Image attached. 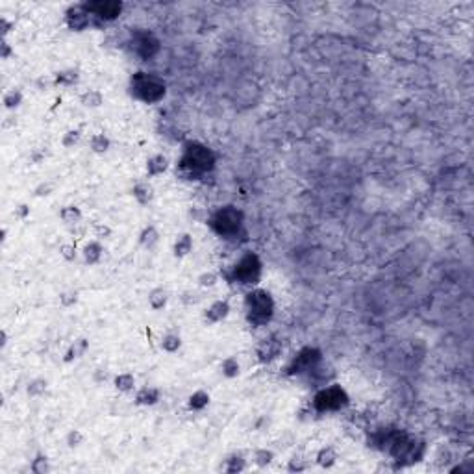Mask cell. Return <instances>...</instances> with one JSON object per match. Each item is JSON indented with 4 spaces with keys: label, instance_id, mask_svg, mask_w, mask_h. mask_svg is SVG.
Here are the masks:
<instances>
[{
    "label": "cell",
    "instance_id": "cell-1",
    "mask_svg": "<svg viewBox=\"0 0 474 474\" xmlns=\"http://www.w3.org/2000/svg\"><path fill=\"white\" fill-rule=\"evenodd\" d=\"M215 163H217V158H215L211 148H208L202 143L191 141L184 146V152L180 156L176 170L185 180H199L206 173H209L215 167Z\"/></svg>",
    "mask_w": 474,
    "mask_h": 474
},
{
    "label": "cell",
    "instance_id": "cell-2",
    "mask_svg": "<svg viewBox=\"0 0 474 474\" xmlns=\"http://www.w3.org/2000/svg\"><path fill=\"white\" fill-rule=\"evenodd\" d=\"M247 320L252 326H265L274 315V300L265 289H252L245 296Z\"/></svg>",
    "mask_w": 474,
    "mask_h": 474
},
{
    "label": "cell",
    "instance_id": "cell-3",
    "mask_svg": "<svg viewBox=\"0 0 474 474\" xmlns=\"http://www.w3.org/2000/svg\"><path fill=\"white\" fill-rule=\"evenodd\" d=\"M130 91L136 98L143 102H160L167 93L165 82L156 74L150 73H136L130 80Z\"/></svg>",
    "mask_w": 474,
    "mask_h": 474
},
{
    "label": "cell",
    "instance_id": "cell-4",
    "mask_svg": "<svg viewBox=\"0 0 474 474\" xmlns=\"http://www.w3.org/2000/svg\"><path fill=\"white\" fill-rule=\"evenodd\" d=\"M263 263L257 254L247 252L239 257V262L232 267V271L228 274V280L233 284H241V286H254L262 278Z\"/></svg>",
    "mask_w": 474,
    "mask_h": 474
},
{
    "label": "cell",
    "instance_id": "cell-5",
    "mask_svg": "<svg viewBox=\"0 0 474 474\" xmlns=\"http://www.w3.org/2000/svg\"><path fill=\"white\" fill-rule=\"evenodd\" d=\"M243 215L241 209H237L235 206H223L217 211L213 213L209 219V226L213 228V232H217L223 237H233L241 232L243 228Z\"/></svg>",
    "mask_w": 474,
    "mask_h": 474
},
{
    "label": "cell",
    "instance_id": "cell-6",
    "mask_svg": "<svg viewBox=\"0 0 474 474\" xmlns=\"http://www.w3.org/2000/svg\"><path fill=\"white\" fill-rule=\"evenodd\" d=\"M349 404V395L343 387L334 383V385L320 389L313 398V407L317 412L326 413V412H337L341 407Z\"/></svg>",
    "mask_w": 474,
    "mask_h": 474
},
{
    "label": "cell",
    "instance_id": "cell-7",
    "mask_svg": "<svg viewBox=\"0 0 474 474\" xmlns=\"http://www.w3.org/2000/svg\"><path fill=\"white\" fill-rule=\"evenodd\" d=\"M320 359H322V354H320L319 349H315V347H304V349L300 350L295 358H293V361L289 363L287 371H289L291 374L311 373V371H315V369L319 367Z\"/></svg>",
    "mask_w": 474,
    "mask_h": 474
},
{
    "label": "cell",
    "instance_id": "cell-8",
    "mask_svg": "<svg viewBox=\"0 0 474 474\" xmlns=\"http://www.w3.org/2000/svg\"><path fill=\"white\" fill-rule=\"evenodd\" d=\"M132 50L143 59L154 58L158 50H160V41L152 32H146V30H137L132 34Z\"/></svg>",
    "mask_w": 474,
    "mask_h": 474
},
{
    "label": "cell",
    "instance_id": "cell-9",
    "mask_svg": "<svg viewBox=\"0 0 474 474\" xmlns=\"http://www.w3.org/2000/svg\"><path fill=\"white\" fill-rule=\"evenodd\" d=\"M85 8L91 15V20H95L97 26L115 20L122 11L121 2H89V4H85Z\"/></svg>",
    "mask_w": 474,
    "mask_h": 474
},
{
    "label": "cell",
    "instance_id": "cell-10",
    "mask_svg": "<svg viewBox=\"0 0 474 474\" xmlns=\"http://www.w3.org/2000/svg\"><path fill=\"white\" fill-rule=\"evenodd\" d=\"M65 20H67V26L71 30L82 32V30H85L91 25V15H89L85 4H78V6H73V8H69Z\"/></svg>",
    "mask_w": 474,
    "mask_h": 474
},
{
    "label": "cell",
    "instance_id": "cell-11",
    "mask_svg": "<svg viewBox=\"0 0 474 474\" xmlns=\"http://www.w3.org/2000/svg\"><path fill=\"white\" fill-rule=\"evenodd\" d=\"M280 352H282V343L276 337L263 339L262 343L257 344V358L263 363H269L272 359H276L280 356Z\"/></svg>",
    "mask_w": 474,
    "mask_h": 474
},
{
    "label": "cell",
    "instance_id": "cell-12",
    "mask_svg": "<svg viewBox=\"0 0 474 474\" xmlns=\"http://www.w3.org/2000/svg\"><path fill=\"white\" fill-rule=\"evenodd\" d=\"M228 313H230V304H228L226 300H217V302H213L208 310H206V315H204V317H206L208 322L215 325V322H221L223 319H226Z\"/></svg>",
    "mask_w": 474,
    "mask_h": 474
},
{
    "label": "cell",
    "instance_id": "cell-13",
    "mask_svg": "<svg viewBox=\"0 0 474 474\" xmlns=\"http://www.w3.org/2000/svg\"><path fill=\"white\" fill-rule=\"evenodd\" d=\"M160 400V391L156 387H143L136 395V404L139 406H154Z\"/></svg>",
    "mask_w": 474,
    "mask_h": 474
},
{
    "label": "cell",
    "instance_id": "cell-14",
    "mask_svg": "<svg viewBox=\"0 0 474 474\" xmlns=\"http://www.w3.org/2000/svg\"><path fill=\"white\" fill-rule=\"evenodd\" d=\"M167 167H169V160L161 154L154 156V158H150V160L146 161V173H148V176L163 175L165 170H167Z\"/></svg>",
    "mask_w": 474,
    "mask_h": 474
},
{
    "label": "cell",
    "instance_id": "cell-15",
    "mask_svg": "<svg viewBox=\"0 0 474 474\" xmlns=\"http://www.w3.org/2000/svg\"><path fill=\"white\" fill-rule=\"evenodd\" d=\"M335 461H337V450L334 448V446H325V448H320L319 452H317V463L320 465V467H325V469H330V467H334Z\"/></svg>",
    "mask_w": 474,
    "mask_h": 474
},
{
    "label": "cell",
    "instance_id": "cell-16",
    "mask_svg": "<svg viewBox=\"0 0 474 474\" xmlns=\"http://www.w3.org/2000/svg\"><path fill=\"white\" fill-rule=\"evenodd\" d=\"M102 252H104V248H102V245L98 241H91L85 245V248H83V260L89 263V265H95V263L100 262L102 257Z\"/></svg>",
    "mask_w": 474,
    "mask_h": 474
},
{
    "label": "cell",
    "instance_id": "cell-17",
    "mask_svg": "<svg viewBox=\"0 0 474 474\" xmlns=\"http://www.w3.org/2000/svg\"><path fill=\"white\" fill-rule=\"evenodd\" d=\"M191 250H193V237L189 235V233L178 235V239H176V243H175V256L185 257Z\"/></svg>",
    "mask_w": 474,
    "mask_h": 474
},
{
    "label": "cell",
    "instance_id": "cell-18",
    "mask_svg": "<svg viewBox=\"0 0 474 474\" xmlns=\"http://www.w3.org/2000/svg\"><path fill=\"white\" fill-rule=\"evenodd\" d=\"M187 404H189V410H193V412H200V410H204V407L209 404V395L206 391H197L189 397Z\"/></svg>",
    "mask_w": 474,
    "mask_h": 474
},
{
    "label": "cell",
    "instance_id": "cell-19",
    "mask_svg": "<svg viewBox=\"0 0 474 474\" xmlns=\"http://www.w3.org/2000/svg\"><path fill=\"white\" fill-rule=\"evenodd\" d=\"M245 469H247V461L243 460V456H239V454L230 456V458L224 461V470H226V472H230V474L243 472Z\"/></svg>",
    "mask_w": 474,
    "mask_h": 474
},
{
    "label": "cell",
    "instance_id": "cell-20",
    "mask_svg": "<svg viewBox=\"0 0 474 474\" xmlns=\"http://www.w3.org/2000/svg\"><path fill=\"white\" fill-rule=\"evenodd\" d=\"M132 193H134V197H136L137 202L145 206V204H148L150 200H152V197H154V189L150 187L148 184H137Z\"/></svg>",
    "mask_w": 474,
    "mask_h": 474
},
{
    "label": "cell",
    "instance_id": "cell-21",
    "mask_svg": "<svg viewBox=\"0 0 474 474\" xmlns=\"http://www.w3.org/2000/svg\"><path fill=\"white\" fill-rule=\"evenodd\" d=\"M59 217H61V221L65 224L73 226V224H78L80 221H82V211H80L76 206H67V208L61 209Z\"/></svg>",
    "mask_w": 474,
    "mask_h": 474
},
{
    "label": "cell",
    "instance_id": "cell-22",
    "mask_svg": "<svg viewBox=\"0 0 474 474\" xmlns=\"http://www.w3.org/2000/svg\"><path fill=\"white\" fill-rule=\"evenodd\" d=\"M88 347H89V344H88V341H85V339H78V341H74V344H71V349L65 352V358H63V359L69 363V361H73V359L80 358V356H82V354L88 350Z\"/></svg>",
    "mask_w": 474,
    "mask_h": 474
},
{
    "label": "cell",
    "instance_id": "cell-23",
    "mask_svg": "<svg viewBox=\"0 0 474 474\" xmlns=\"http://www.w3.org/2000/svg\"><path fill=\"white\" fill-rule=\"evenodd\" d=\"M148 302H150V308L152 310H163L165 308V304H167V293H165L163 289H154V291H150V295H148Z\"/></svg>",
    "mask_w": 474,
    "mask_h": 474
},
{
    "label": "cell",
    "instance_id": "cell-24",
    "mask_svg": "<svg viewBox=\"0 0 474 474\" xmlns=\"http://www.w3.org/2000/svg\"><path fill=\"white\" fill-rule=\"evenodd\" d=\"M158 239H160V233H158L156 226H146L139 235V243L143 247H148V248L154 247L156 243H158Z\"/></svg>",
    "mask_w": 474,
    "mask_h": 474
},
{
    "label": "cell",
    "instance_id": "cell-25",
    "mask_svg": "<svg viewBox=\"0 0 474 474\" xmlns=\"http://www.w3.org/2000/svg\"><path fill=\"white\" fill-rule=\"evenodd\" d=\"M102 102H104V97L97 89H89V91H85L82 95V104L85 107H98Z\"/></svg>",
    "mask_w": 474,
    "mask_h": 474
},
{
    "label": "cell",
    "instance_id": "cell-26",
    "mask_svg": "<svg viewBox=\"0 0 474 474\" xmlns=\"http://www.w3.org/2000/svg\"><path fill=\"white\" fill-rule=\"evenodd\" d=\"M221 371H223V374L226 378H235L237 374H239V371H241V367H239V361H237V358H226L223 363H221Z\"/></svg>",
    "mask_w": 474,
    "mask_h": 474
},
{
    "label": "cell",
    "instance_id": "cell-27",
    "mask_svg": "<svg viewBox=\"0 0 474 474\" xmlns=\"http://www.w3.org/2000/svg\"><path fill=\"white\" fill-rule=\"evenodd\" d=\"M134 385H136V378L132 376L130 373H122L119 374V376L115 378V387L119 389V391L122 393H128L134 389Z\"/></svg>",
    "mask_w": 474,
    "mask_h": 474
},
{
    "label": "cell",
    "instance_id": "cell-28",
    "mask_svg": "<svg viewBox=\"0 0 474 474\" xmlns=\"http://www.w3.org/2000/svg\"><path fill=\"white\" fill-rule=\"evenodd\" d=\"M180 347H182V339H180L178 335H175V334L165 335L163 341H161V349H163L165 352H169V354L178 352Z\"/></svg>",
    "mask_w": 474,
    "mask_h": 474
},
{
    "label": "cell",
    "instance_id": "cell-29",
    "mask_svg": "<svg viewBox=\"0 0 474 474\" xmlns=\"http://www.w3.org/2000/svg\"><path fill=\"white\" fill-rule=\"evenodd\" d=\"M91 148H93V152H97V154H104V152H107V148H110V139H107L104 134H95V136L91 137Z\"/></svg>",
    "mask_w": 474,
    "mask_h": 474
},
{
    "label": "cell",
    "instance_id": "cell-30",
    "mask_svg": "<svg viewBox=\"0 0 474 474\" xmlns=\"http://www.w3.org/2000/svg\"><path fill=\"white\" fill-rule=\"evenodd\" d=\"M32 472L34 474H49L50 472V465L47 456H35V460L32 461Z\"/></svg>",
    "mask_w": 474,
    "mask_h": 474
},
{
    "label": "cell",
    "instance_id": "cell-31",
    "mask_svg": "<svg viewBox=\"0 0 474 474\" xmlns=\"http://www.w3.org/2000/svg\"><path fill=\"white\" fill-rule=\"evenodd\" d=\"M272 460H274V454H272L271 450L260 448L254 452V463H256L257 467H267Z\"/></svg>",
    "mask_w": 474,
    "mask_h": 474
},
{
    "label": "cell",
    "instance_id": "cell-32",
    "mask_svg": "<svg viewBox=\"0 0 474 474\" xmlns=\"http://www.w3.org/2000/svg\"><path fill=\"white\" fill-rule=\"evenodd\" d=\"M20 102H23V93H20L19 89H11V91L6 93L4 106L8 107V110H13V107H17Z\"/></svg>",
    "mask_w": 474,
    "mask_h": 474
},
{
    "label": "cell",
    "instance_id": "cell-33",
    "mask_svg": "<svg viewBox=\"0 0 474 474\" xmlns=\"http://www.w3.org/2000/svg\"><path fill=\"white\" fill-rule=\"evenodd\" d=\"M45 391H47V382L41 380V378L32 380V382L28 383V395L30 397H39V395H43Z\"/></svg>",
    "mask_w": 474,
    "mask_h": 474
},
{
    "label": "cell",
    "instance_id": "cell-34",
    "mask_svg": "<svg viewBox=\"0 0 474 474\" xmlns=\"http://www.w3.org/2000/svg\"><path fill=\"white\" fill-rule=\"evenodd\" d=\"M308 467H310V463L306 460H302V458H293V460H289L287 470H289V472H304Z\"/></svg>",
    "mask_w": 474,
    "mask_h": 474
},
{
    "label": "cell",
    "instance_id": "cell-35",
    "mask_svg": "<svg viewBox=\"0 0 474 474\" xmlns=\"http://www.w3.org/2000/svg\"><path fill=\"white\" fill-rule=\"evenodd\" d=\"M76 80H78V74L74 73V71H69V73L58 74L56 83H59V85H71V83H74Z\"/></svg>",
    "mask_w": 474,
    "mask_h": 474
},
{
    "label": "cell",
    "instance_id": "cell-36",
    "mask_svg": "<svg viewBox=\"0 0 474 474\" xmlns=\"http://www.w3.org/2000/svg\"><path fill=\"white\" fill-rule=\"evenodd\" d=\"M80 141V132L78 130H69L65 136H63V146H67V148H71V146H74Z\"/></svg>",
    "mask_w": 474,
    "mask_h": 474
},
{
    "label": "cell",
    "instance_id": "cell-37",
    "mask_svg": "<svg viewBox=\"0 0 474 474\" xmlns=\"http://www.w3.org/2000/svg\"><path fill=\"white\" fill-rule=\"evenodd\" d=\"M83 443V434L80 430H73L69 432L67 436V445L71 446V448H74V446H80Z\"/></svg>",
    "mask_w": 474,
    "mask_h": 474
},
{
    "label": "cell",
    "instance_id": "cell-38",
    "mask_svg": "<svg viewBox=\"0 0 474 474\" xmlns=\"http://www.w3.org/2000/svg\"><path fill=\"white\" fill-rule=\"evenodd\" d=\"M217 274L215 272H204V274H200V278H199V282H200V286L202 287H213L215 284H217Z\"/></svg>",
    "mask_w": 474,
    "mask_h": 474
},
{
    "label": "cell",
    "instance_id": "cell-39",
    "mask_svg": "<svg viewBox=\"0 0 474 474\" xmlns=\"http://www.w3.org/2000/svg\"><path fill=\"white\" fill-rule=\"evenodd\" d=\"M59 254H61L67 262H73L74 257H76V247H74V245H61Z\"/></svg>",
    "mask_w": 474,
    "mask_h": 474
},
{
    "label": "cell",
    "instance_id": "cell-40",
    "mask_svg": "<svg viewBox=\"0 0 474 474\" xmlns=\"http://www.w3.org/2000/svg\"><path fill=\"white\" fill-rule=\"evenodd\" d=\"M76 300H78V295L74 291H67V293H63V295L59 296V302H61L63 306H67V308L76 304Z\"/></svg>",
    "mask_w": 474,
    "mask_h": 474
},
{
    "label": "cell",
    "instance_id": "cell-41",
    "mask_svg": "<svg viewBox=\"0 0 474 474\" xmlns=\"http://www.w3.org/2000/svg\"><path fill=\"white\" fill-rule=\"evenodd\" d=\"M95 232H97V237H110L112 230H110L107 226H102V224H97V226H95Z\"/></svg>",
    "mask_w": 474,
    "mask_h": 474
},
{
    "label": "cell",
    "instance_id": "cell-42",
    "mask_svg": "<svg viewBox=\"0 0 474 474\" xmlns=\"http://www.w3.org/2000/svg\"><path fill=\"white\" fill-rule=\"evenodd\" d=\"M50 189H52V185H50V184H41L37 189H35V195H37V197H43V195H49V193H50Z\"/></svg>",
    "mask_w": 474,
    "mask_h": 474
},
{
    "label": "cell",
    "instance_id": "cell-43",
    "mask_svg": "<svg viewBox=\"0 0 474 474\" xmlns=\"http://www.w3.org/2000/svg\"><path fill=\"white\" fill-rule=\"evenodd\" d=\"M28 213H30V208L28 206H25V204L19 206V209H17V215H20V217H25V215H28Z\"/></svg>",
    "mask_w": 474,
    "mask_h": 474
},
{
    "label": "cell",
    "instance_id": "cell-44",
    "mask_svg": "<svg viewBox=\"0 0 474 474\" xmlns=\"http://www.w3.org/2000/svg\"><path fill=\"white\" fill-rule=\"evenodd\" d=\"M0 25H2V34L6 35L8 32H10V23H8L6 19H2V20H0Z\"/></svg>",
    "mask_w": 474,
    "mask_h": 474
},
{
    "label": "cell",
    "instance_id": "cell-45",
    "mask_svg": "<svg viewBox=\"0 0 474 474\" xmlns=\"http://www.w3.org/2000/svg\"><path fill=\"white\" fill-rule=\"evenodd\" d=\"M6 343H8V335H6V332H2V347H6Z\"/></svg>",
    "mask_w": 474,
    "mask_h": 474
}]
</instances>
